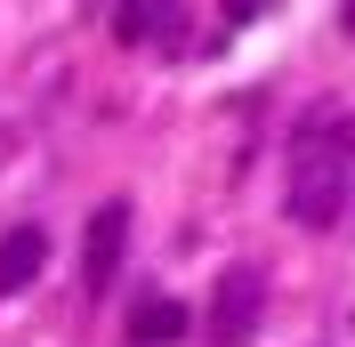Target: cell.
Wrapping results in <instances>:
<instances>
[{"instance_id":"1","label":"cell","mask_w":355,"mask_h":347,"mask_svg":"<svg viewBox=\"0 0 355 347\" xmlns=\"http://www.w3.org/2000/svg\"><path fill=\"white\" fill-rule=\"evenodd\" d=\"M347 194H355V113L339 97H307L283 137V210L291 226L323 235V226H339Z\"/></svg>"},{"instance_id":"2","label":"cell","mask_w":355,"mask_h":347,"mask_svg":"<svg viewBox=\"0 0 355 347\" xmlns=\"http://www.w3.org/2000/svg\"><path fill=\"white\" fill-rule=\"evenodd\" d=\"M266 323V275L250 259H234L210 291V315H202V347H250Z\"/></svg>"},{"instance_id":"3","label":"cell","mask_w":355,"mask_h":347,"mask_svg":"<svg viewBox=\"0 0 355 347\" xmlns=\"http://www.w3.org/2000/svg\"><path fill=\"white\" fill-rule=\"evenodd\" d=\"M121 251H130V202L113 194V202H97V218H89V242H81V282H89V291H113V275H121Z\"/></svg>"},{"instance_id":"4","label":"cell","mask_w":355,"mask_h":347,"mask_svg":"<svg viewBox=\"0 0 355 347\" xmlns=\"http://www.w3.org/2000/svg\"><path fill=\"white\" fill-rule=\"evenodd\" d=\"M41 266H49V235L41 226H8V235H0V299H17Z\"/></svg>"},{"instance_id":"5","label":"cell","mask_w":355,"mask_h":347,"mask_svg":"<svg viewBox=\"0 0 355 347\" xmlns=\"http://www.w3.org/2000/svg\"><path fill=\"white\" fill-rule=\"evenodd\" d=\"M130 331H137V347H146V339H186V307H178V299H146V307H137V315H130Z\"/></svg>"},{"instance_id":"6","label":"cell","mask_w":355,"mask_h":347,"mask_svg":"<svg viewBox=\"0 0 355 347\" xmlns=\"http://www.w3.org/2000/svg\"><path fill=\"white\" fill-rule=\"evenodd\" d=\"M339 24H347V33H355V0H347V8H339Z\"/></svg>"}]
</instances>
